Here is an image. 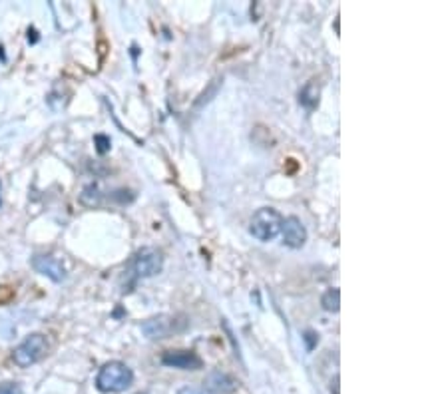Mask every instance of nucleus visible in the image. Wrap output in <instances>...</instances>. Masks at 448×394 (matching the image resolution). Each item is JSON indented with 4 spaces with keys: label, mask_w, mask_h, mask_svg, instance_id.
<instances>
[{
    "label": "nucleus",
    "mask_w": 448,
    "mask_h": 394,
    "mask_svg": "<svg viewBox=\"0 0 448 394\" xmlns=\"http://www.w3.org/2000/svg\"><path fill=\"white\" fill-rule=\"evenodd\" d=\"M176 319L174 317H165V315H160V317H154V319H148L146 322H142V333L148 336V338H165L169 336L174 331H176Z\"/></svg>",
    "instance_id": "nucleus-9"
},
{
    "label": "nucleus",
    "mask_w": 448,
    "mask_h": 394,
    "mask_svg": "<svg viewBox=\"0 0 448 394\" xmlns=\"http://www.w3.org/2000/svg\"><path fill=\"white\" fill-rule=\"evenodd\" d=\"M281 225H283V217L277 209L261 207L255 211L254 217L249 221V233L254 235L257 241L267 243L281 233Z\"/></svg>",
    "instance_id": "nucleus-2"
},
{
    "label": "nucleus",
    "mask_w": 448,
    "mask_h": 394,
    "mask_svg": "<svg viewBox=\"0 0 448 394\" xmlns=\"http://www.w3.org/2000/svg\"><path fill=\"white\" fill-rule=\"evenodd\" d=\"M319 94H321V88L315 80H311L299 92V104L305 106L307 110H315L319 106Z\"/></svg>",
    "instance_id": "nucleus-10"
},
{
    "label": "nucleus",
    "mask_w": 448,
    "mask_h": 394,
    "mask_svg": "<svg viewBox=\"0 0 448 394\" xmlns=\"http://www.w3.org/2000/svg\"><path fill=\"white\" fill-rule=\"evenodd\" d=\"M321 305L327 313H339V309H341V291L339 289H329L321 299Z\"/></svg>",
    "instance_id": "nucleus-11"
},
{
    "label": "nucleus",
    "mask_w": 448,
    "mask_h": 394,
    "mask_svg": "<svg viewBox=\"0 0 448 394\" xmlns=\"http://www.w3.org/2000/svg\"><path fill=\"white\" fill-rule=\"evenodd\" d=\"M281 235H283L285 245L291 249H301L307 241V229H305V225L301 223L299 217L283 219Z\"/></svg>",
    "instance_id": "nucleus-7"
},
{
    "label": "nucleus",
    "mask_w": 448,
    "mask_h": 394,
    "mask_svg": "<svg viewBox=\"0 0 448 394\" xmlns=\"http://www.w3.org/2000/svg\"><path fill=\"white\" fill-rule=\"evenodd\" d=\"M32 267H34L36 273L52 279L54 283H62V281L66 279V269H64V265H62L56 257H52V255H36V257L32 259Z\"/></svg>",
    "instance_id": "nucleus-6"
},
{
    "label": "nucleus",
    "mask_w": 448,
    "mask_h": 394,
    "mask_svg": "<svg viewBox=\"0 0 448 394\" xmlns=\"http://www.w3.org/2000/svg\"><path fill=\"white\" fill-rule=\"evenodd\" d=\"M94 144H96V149H98V154H106V151H110V138L104 136V133H98V136H94Z\"/></svg>",
    "instance_id": "nucleus-12"
},
{
    "label": "nucleus",
    "mask_w": 448,
    "mask_h": 394,
    "mask_svg": "<svg viewBox=\"0 0 448 394\" xmlns=\"http://www.w3.org/2000/svg\"><path fill=\"white\" fill-rule=\"evenodd\" d=\"M178 394H208V393H204V391H199V388H194V386H183V388H179Z\"/></svg>",
    "instance_id": "nucleus-15"
},
{
    "label": "nucleus",
    "mask_w": 448,
    "mask_h": 394,
    "mask_svg": "<svg viewBox=\"0 0 448 394\" xmlns=\"http://www.w3.org/2000/svg\"><path fill=\"white\" fill-rule=\"evenodd\" d=\"M48 352V338L40 333L26 336L13 352V361L16 366L20 368H28V366L36 365L38 361H42Z\"/></svg>",
    "instance_id": "nucleus-3"
},
{
    "label": "nucleus",
    "mask_w": 448,
    "mask_h": 394,
    "mask_svg": "<svg viewBox=\"0 0 448 394\" xmlns=\"http://www.w3.org/2000/svg\"><path fill=\"white\" fill-rule=\"evenodd\" d=\"M162 365L179 370H199L204 368V361L194 350H167L162 356Z\"/></svg>",
    "instance_id": "nucleus-5"
},
{
    "label": "nucleus",
    "mask_w": 448,
    "mask_h": 394,
    "mask_svg": "<svg viewBox=\"0 0 448 394\" xmlns=\"http://www.w3.org/2000/svg\"><path fill=\"white\" fill-rule=\"evenodd\" d=\"M303 338H305V343H307V349H309V350H313L315 345L319 343V335H315L313 331H307Z\"/></svg>",
    "instance_id": "nucleus-14"
},
{
    "label": "nucleus",
    "mask_w": 448,
    "mask_h": 394,
    "mask_svg": "<svg viewBox=\"0 0 448 394\" xmlns=\"http://www.w3.org/2000/svg\"><path fill=\"white\" fill-rule=\"evenodd\" d=\"M206 388L213 394H233L239 388V382L224 370H211L206 380Z\"/></svg>",
    "instance_id": "nucleus-8"
},
{
    "label": "nucleus",
    "mask_w": 448,
    "mask_h": 394,
    "mask_svg": "<svg viewBox=\"0 0 448 394\" xmlns=\"http://www.w3.org/2000/svg\"><path fill=\"white\" fill-rule=\"evenodd\" d=\"M134 382V372L132 368L119 361H112L100 368L98 377H96V386L102 393H124L132 386Z\"/></svg>",
    "instance_id": "nucleus-1"
},
{
    "label": "nucleus",
    "mask_w": 448,
    "mask_h": 394,
    "mask_svg": "<svg viewBox=\"0 0 448 394\" xmlns=\"http://www.w3.org/2000/svg\"><path fill=\"white\" fill-rule=\"evenodd\" d=\"M164 269V255L160 249L144 247L134 257V271L138 277L148 279L158 275Z\"/></svg>",
    "instance_id": "nucleus-4"
},
{
    "label": "nucleus",
    "mask_w": 448,
    "mask_h": 394,
    "mask_svg": "<svg viewBox=\"0 0 448 394\" xmlns=\"http://www.w3.org/2000/svg\"><path fill=\"white\" fill-rule=\"evenodd\" d=\"M0 394H24L18 382H2L0 384Z\"/></svg>",
    "instance_id": "nucleus-13"
}]
</instances>
